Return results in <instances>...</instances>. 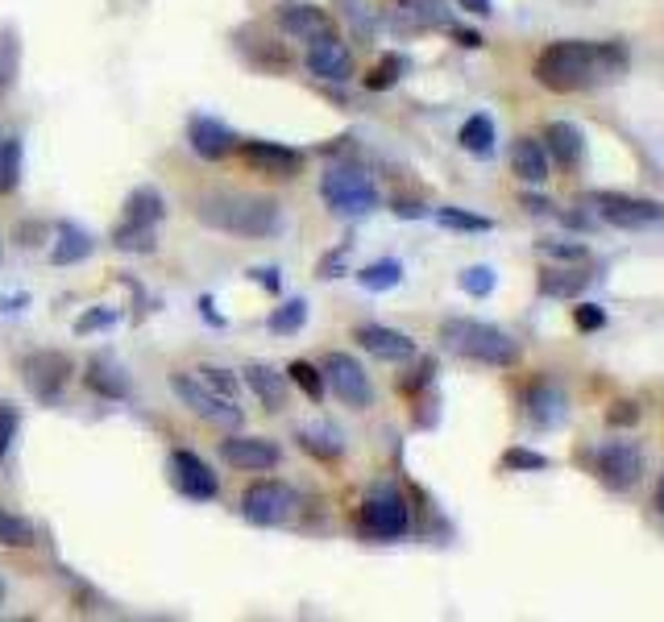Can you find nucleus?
I'll use <instances>...</instances> for the list:
<instances>
[{
	"instance_id": "obj_1",
	"label": "nucleus",
	"mask_w": 664,
	"mask_h": 622,
	"mask_svg": "<svg viewBox=\"0 0 664 622\" xmlns=\"http://www.w3.org/2000/svg\"><path fill=\"white\" fill-rule=\"evenodd\" d=\"M627 71L619 41H553L536 59V80L548 92H590L606 87Z\"/></svg>"
},
{
	"instance_id": "obj_2",
	"label": "nucleus",
	"mask_w": 664,
	"mask_h": 622,
	"mask_svg": "<svg viewBox=\"0 0 664 622\" xmlns=\"http://www.w3.org/2000/svg\"><path fill=\"white\" fill-rule=\"evenodd\" d=\"M195 216L212 232L246 237V241H262L283 228L278 204L270 195H249V191H212L195 204Z\"/></svg>"
},
{
	"instance_id": "obj_3",
	"label": "nucleus",
	"mask_w": 664,
	"mask_h": 622,
	"mask_svg": "<svg viewBox=\"0 0 664 622\" xmlns=\"http://www.w3.org/2000/svg\"><path fill=\"white\" fill-rule=\"evenodd\" d=\"M440 340L444 349L465 357V361H477V366H495V370H507L519 361V340L511 332H502L498 324H486V320H470V315H453L440 324Z\"/></svg>"
},
{
	"instance_id": "obj_4",
	"label": "nucleus",
	"mask_w": 664,
	"mask_h": 622,
	"mask_svg": "<svg viewBox=\"0 0 664 622\" xmlns=\"http://www.w3.org/2000/svg\"><path fill=\"white\" fill-rule=\"evenodd\" d=\"M166 220V200L158 187H133L124 200L121 225L112 228V246L124 253H154L158 225Z\"/></svg>"
},
{
	"instance_id": "obj_5",
	"label": "nucleus",
	"mask_w": 664,
	"mask_h": 622,
	"mask_svg": "<svg viewBox=\"0 0 664 622\" xmlns=\"http://www.w3.org/2000/svg\"><path fill=\"white\" fill-rule=\"evenodd\" d=\"M320 195L345 220H361V216H370L378 207V187H374V179L361 166H332L329 175L320 179Z\"/></svg>"
},
{
	"instance_id": "obj_6",
	"label": "nucleus",
	"mask_w": 664,
	"mask_h": 622,
	"mask_svg": "<svg viewBox=\"0 0 664 622\" xmlns=\"http://www.w3.org/2000/svg\"><path fill=\"white\" fill-rule=\"evenodd\" d=\"M585 460H590V474L598 477L606 490H615V494L636 490L643 477V448L636 440H606V444H594V448L585 453Z\"/></svg>"
},
{
	"instance_id": "obj_7",
	"label": "nucleus",
	"mask_w": 664,
	"mask_h": 622,
	"mask_svg": "<svg viewBox=\"0 0 664 622\" xmlns=\"http://www.w3.org/2000/svg\"><path fill=\"white\" fill-rule=\"evenodd\" d=\"M585 204H590V212H598V220H606V225H615V228H631V232L664 225V204H656V200H640V195L594 191V195H585Z\"/></svg>"
},
{
	"instance_id": "obj_8",
	"label": "nucleus",
	"mask_w": 664,
	"mask_h": 622,
	"mask_svg": "<svg viewBox=\"0 0 664 622\" xmlns=\"http://www.w3.org/2000/svg\"><path fill=\"white\" fill-rule=\"evenodd\" d=\"M170 394H175L191 415H200L204 423H212V428H228V432H233V428H241V419H246V415L237 411V403H233V398L212 394L200 378L170 373Z\"/></svg>"
},
{
	"instance_id": "obj_9",
	"label": "nucleus",
	"mask_w": 664,
	"mask_h": 622,
	"mask_svg": "<svg viewBox=\"0 0 664 622\" xmlns=\"http://www.w3.org/2000/svg\"><path fill=\"white\" fill-rule=\"evenodd\" d=\"M407 527H412V511H407L403 494L391 490V486H378V490L366 498V506H361V536L399 539L407 536Z\"/></svg>"
},
{
	"instance_id": "obj_10",
	"label": "nucleus",
	"mask_w": 664,
	"mask_h": 622,
	"mask_svg": "<svg viewBox=\"0 0 664 622\" xmlns=\"http://www.w3.org/2000/svg\"><path fill=\"white\" fill-rule=\"evenodd\" d=\"M21 378H25L29 394L50 407V403H59L62 386L71 382V357H67V352H55V349L29 352V357L21 361Z\"/></svg>"
},
{
	"instance_id": "obj_11",
	"label": "nucleus",
	"mask_w": 664,
	"mask_h": 622,
	"mask_svg": "<svg viewBox=\"0 0 664 622\" xmlns=\"http://www.w3.org/2000/svg\"><path fill=\"white\" fill-rule=\"evenodd\" d=\"M320 373H324V386H329L345 407H357V411H361V407L374 403L370 373L361 370V361H353L349 352H329Z\"/></svg>"
},
{
	"instance_id": "obj_12",
	"label": "nucleus",
	"mask_w": 664,
	"mask_h": 622,
	"mask_svg": "<svg viewBox=\"0 0 664 622\" xmlns=\"http://www.w3.org/2000/svg\"><path fill=\"white\" fill-rule=\"evenodd\" d=\"M295 511V494L283 481H253L241 494V518L253 527H283Z\"/></svg>"
},
{
	"instance_id": "obj_13",
	"label": "nucleus",
	"mask_w": 664,
	"mask_h": 622,
	"mask_svg": "<svg viewBox=\"0 0 664 622\" xmlns=\"http://www.w3.org/2000/svg\"><path fill=\"white\" fill-rule=\"evenodd\" d=\"M166 469H170V481H175V490L191 502H212V498L221 494V481L216 474L208 469V460L200 453H191V448H175L170 460H166Z\"/></svg>"
},
{
	"instance_id": "obj_14",
	"label": "nucleus",
	"mask_w": 664,
	"mask_h": 622,
	"mask_svg": "<svg viewBox=\"0 0 664 622\" xmlns=\"http://www.w3.org/2000/svg\"><path fill=\"white\" fill-rule=\"evenodd\" d=\"M221 456H225V465L241 469V474H270V469H278L283 448L266 435H228L221 444Z\"/></svg>"
},
{
	"instance_id": "obj_15",
	"label": "nucleus",
	"mask_w": 664,
	"mask_h": 622,
	"mask_svg": "<svg viewBox=\"0 0 664 622\" xmlns=\"http://www.w3.org/2000/svg\"><path fill=\"white\" fill-rule=\"evenodd\" d=\"M241 158L253 175H266V179H295L304 170V154L283 142H241Z\"/></svg>"
},
{
	"instance_id": "obj_16",
	"label": "nucleus",
	"mask_w": 664,
	"mask_h": 622,
	"mask_svg": "<svg viewBox=\"0 0 664 622\" xmlns=\"http://www.w3.org/2000/svg\"><path fill=\"white\" fill-rule=\"evenodd\" d=\"M274 21L283 25V34L295 41H316L332 34V17L320 9V4H308V0H283L274 9Z\"/></svg>"
},
{
	"instance_id": "obj_17",
	"label": "nucleus",
	"mask_w": 664,
	"mask_h": 622,
	"mask_svg": "<svg viewBox=\"0 0 664 622\" xmlns=\"http://www.w3.org/2000/svg\"><path fill=\"white\" fill-rule=\"evenodd\" d=\"M308 71L324 83H345L353 75V55L349 46L336 38V34H324V38L308 41Z\"/></svg>"
},
{
	"instance_id": "obj_18",
	"label": "nucleus",
	"mask_w": 664,
	"mask_h": 622,
	"mask_svg": "<svg viewBox=\"0 0 664 622\" xmlns=\"http://www.w3.org/2000/svg\"><path fill=\"white\" fill-rule=\"evenodd\" d=\"M187 142H191V149H195L204 163H221L233 149H241L237 133H233L225 121H216V117H195V121L187 124Z\"/></svg>"
},
{
	"instance_id": "obj_19",
	"label": "nucleus",
	"mask_w": 664,
	"mask_h": 622,
	"mask_svg": "<svg viewBox=\"0 0 664 622\" xmlns=\"http://www.w3.org/2000/svg\"><path fill=\"white\" fill-rule=\"evenodd\" d=\"M353 340L370 352V357H378V361H412L415 357L412 336L387 328V324H361V328L353 332Z\"/></svg>"
},
{
	"instance_id": "obj_20",
	"label": "nucleus",
	"mask_w": 664,
	"mask_h": 622,
	"mask_svg": "<svg viewBox=\"0 0 664 622\" xmlns=\"http://www.w3.org/2000/svg\"><path fill=\"white\" fill-rule=\"evenodd\" d=\"M523 415L532 428H557L569 415V398L553 386V382H536L532 391L523 394Z\"/></svg>"
},
{
	"instance_id": "obj_21",
	"label": "nucleus",
	"mask_w": 664,
	"mask_h": 622,
	"mask_svg": "<svg viewBox=\"0 0 664 622\" xmlns=\"http://www.w3.org/2000/svg\"><path fill=\"white\" fill-rule=\"evenodd\" d=\"M246 386L258 394V403H262L266 411H283V407H287V370H274L266 361H249Z\"/></svg>"
},
{
	"instance_id": "obj_22",
	"label": "nucleus",
	"mask_w": 664,
	"mask_h": 622,
	"mask_svg": "<svg viewBox=\"0 0 664 622\" xmlns=\"http://www.w3.org/2000/svg\"><path fill=\"white\" fill-rule=\"evenodd\" d=\"M544 142H548L544 145L548 158H557L560 166H581V158H585V137H581V129L573 121H553Z\"/></svg>"
},
{
	"instance_id": "obj_23",
	"label": "nucleus",
	"mask_w": 664,
	"mask_h": 622,
	"mask_svg": "<svg viewBox=\"0 0 664 622\" xmlns=\"http://www.w3.org/2000/svg\"><path fill=\"white\" fill-rule=\"evenodd\" d=\"M511 170H515L523 183L540 187L544 179H548V149H544V142H536V137H519L515 149H511Z\"/></svg>"
},
{
	"instance_id": "obj_24",
	"label": "nucleus",
	"mask_w": 664,
	"mask_h": 622,
	"mask_svg": "<svg viewBox=\"0 0 664 622\" xmlns=\"http://www.w3.org/2000/svg\"><path fill=\"white\" fill-rule=\"evenodd\" d=\"M92 253V232L80 225H71V220H62L55 228V249H50V262L55 266H75Z\"/></svg>"
},
{
	"instance_id": "obj_25",
	"label": "nucleus",
	"mask_w": 664,
	"mask_h": 622,
	"mask_svg": "<svg viewBox=\"0 0 664 622\" xmlns=\"http://www.w3.org/2000/svg\"><path fill=\"white\" fill-rule=\"evenodd\" d=\"M87 391L104 394V398H124L129 394V382L121 378L117 366H108V357H96V361H87Z\"/></svg>"
},
{
	"instance_id": "obj_26",
	"label": "nucleus",
	"mask_w": 664,
	"mask_h": 622,
	"mask_svg": "<svg viewBox=\"0 0 664 622\" xmlns=\"http://www.w3.org/2000/svg\"><path fill=\"white\" fill-rule=\"evenodd\" d=\"M461 145L470 149V154H477V158H490L495 154V121L486 117V112H477V117H470V121L461 124Z\"/></svg>"
},
{
	"instance_id": "obj_27",
	"label": "nucleus",
	"mask_w": 664,
	"mask_h": 622,
	"mask_svg": "<svg viewBox=\"0 0 664 622\" xmlns=\"http://www.w3.org/2000/svg\"><path fill=\"white\" fill-rule=\"evenodd\" d=\"M585 283H590L585 270H548V274L540 278V290H544L548 299H573Z\"/></svg>"
},
{
	"instance_id": "obj_28",
	"label": "nucleus",
	"mask_w": 664,
	"mask_h": 622,
	"mask_svg": "<svg viewBox=\"0 0 664 622\" xmlns=\"http://www.w3.org/2000/svg\"><path fill=\"white\" fill-rule=\"evenodd\" d=\"M308 324V299H287L283 308L270 311L266 328L274 332V336H295V332Z\"/></svg>"
},
{
	"instance_id": "obj_29",
	"label": "nucleus",
	"mask_w": 664,
	"mask_h": 622,
	"mask_svg": "<svg viewBox=\"0 0 664 622\" xmlns=\"http://www.w3.org/2000/svg\"><path fill=\"white\" fill-rule=\"evenodd\" d=\"M38 539V531H34V523L29 518L13 515L9 506H0V543L4 548H29Z\"/></svg>"
},
{
	"instance_id": "obj_30",
	"label": "nucleus",
	"mask_w": 664,
	"mask_h": 622,
	"mask_svg": "<svg viewBox=\"0 0 664 622\" xmlns=\"http://www.w3.org/2000/svg\"><path fill=\"white\" fill-rule=\"evenodd\" d=\"M357 283L366 290H394L399 283H403V266L394 262V258H382V262H374V266H366L361 274H357Z\"/></svg>"
},
{
	"instance_id": "obj_31",
	"label": "nucleus",
	"mask_w": 664,
	"mask_h": 622,
	"mask_svg": "<svg viewBox=\"0 0 664 622\" xmlns=\"http://www.w3.org/2000/svg\"><path fill=\"white\" fill-rule=\"evenodd\" d=\"M436 220L444 228H453V232H490V228H495V220L474 216V212H465V207H436Z\"/></svg>"
},
{
	"instance_id": "obj_32",
	"label": "nucleus",
	"mask_w": 664,
	"mask_h": 622,
	"mask_svg": "<svg viewBox=\"0 0 664 622\" xmlns=\"http://www.w3.org/2000/svg\"><path fill=\"white\" fill-rule=\"evenodd\" d=\"M21 183V142L4 137L0 142V195H9Z\"/></svg>"
},
{
	"instance_id": "obj_33",
	"label": "nucleus",
	"mask_w": 664,
	"mask_h": 622,
	"mask_svg": "<svg viewBox=\"0 0 664 622\" xmlns=\"http://www.w3.org/2000/svg\"><path fill=\"white\" fill-rule=\"evenodd\" d=\"M287 382H295L299 391L308 394L311 403H320V398H324V391H329V386H324V373L316 370V366H308V361H290Z\"/></svg>"
},
{
	"instance_id": "obj_34",
	"label": "nucleus",
	"mask_w": 664,
	"mask_h": 622,
	"mask_svg": "<svg viewBox=\"0 0 664 622\" xmlns=\"http://www.w3.org/2000/svg\"><path fill=\"white\" fill-rule=\"evenodd\" d=\"M407 71V59H399V55H387V59L374 67V75L366 80V87L370 92H382V87H394L399 83V75Z\"/></svg>"
},
{
	"instance_id": "obj_35",
	"label": "nucleus",
	"mask_w": 664,
	"mask_h": 622,
	"mask_svg": "<svg viewBox=\"0 0 664 622\" xmlns=\"http://www.w3.org/2000/svg\"><path fill=\"white\" fill-rule=\"evenodd\" d=\"M200 382H204L212 394H221V398H233L237 403V378L221 366H200Z\"/></svg>"
},
{
	"instance_id": "obj_36",
	"label": "nucleus",
	"mask_w": 664,
	"mask_h": 622,
	"mask_svg": "<svg viewBox=\"0 0 664 622\" xmlns=\"http://www.w3.org/2000/svg\"><path fill=\"white\" fill-rule=\"evenodd\" d=\"M495 270L490 266H470L465 270V274H461V290H465V295H474V299H486V295H490V290H495Z\"/></svg>"
},
{
	"instance_id": "obj_37",
	"label": "nucleus",
	"mask_w": 664,
	"mask_h": 622,
	"mask_svg": "<svg viewBox=\"0 0 664 622\" xmlns=\"http://www.w3.org/2000/svg\"><path fill=\"white\" fill-rule=\"evenodd\" d=\"M13 440H17V407H13V403H0V460L9 456Z\"/></svg>"
},
{
	"instance_id": "obj_38",
	"label": "nucleus",
	"mask_w": 664,
	"mask_h": 622,
	"mask_svg": "<svg viewBox=\"0 0 664 622\" xmlns=\"http://www.w3.org/2000/svg\"><path fill=\"white\" fill-rule=\"evenodd\" d=\"M502 465H507V469H527V474H532V469H548V456L532 453V448H511V453L502 456Z\"/></svg>"
},
{
	"instance_id": "obj_39",
	"label": "nucleus",
	"mask_w": 664,
	"mask_h": 622,
	"mask_svg": "<svg viewBox=\"0 0 664 622\" xmlns=\"http://www.w3.org/2000/svg\"><path fill=\"white\" fill-rule=\"evenodd\" d=\"M573 324H578V332H598L606 324V311L598 303H581V308H573Z\"/></svg>"
},
{
	"instance_id": "obj_40",
	"label": "nucleus",
	"mask_w": 664,
	"mask_h": 622,
	"mask_svg": "<svg viewBox=\"0 0 664 622\" xmlns=\"http://www.w3.org/2000/svg\"><path fill=\"white\" fill-rule=\"evenodd\" d=\"M108 324H117V311H83L80 320H75V332H96V328H108Z\"/></svg>"
},
{
	"instance_id": "obj_41",
	"label": "nucleus",
	"mask_w": 664,
	"mask_h": 622,
	"mask_svg": "<svg viewBox=\"0 0 664 622\" xmlns=\"http://www.w3.org/2000/svg\"><path fill=\"white\" fill-rule=\"evenodd\" d=\"M299 444H304L311 456H324V460H336V456H341V444H324L320 435H311V432H299Z\"/></svg>"
},
{
	"instance_id": "obj_42",
	"label": "nucleus",
	"mask_w": 664,
	"mask_h": 622,
	"mask_svg": "<svg viewBox=\"0 0 664 622\" xmlns=\"http://www.w3.org/2000/svg\"><path fill=\"white\" fill-rule=\"evenodd\" d=\"M349 241L336 249V253H329L324 262H320V278H341V266H345V253H349Z\"/></svg>"
},
{
	"instance_id": "obj_43",
	"label": "nucleus",
	"mask_w": 664,
	"mask_h": 622,
	"mask_svg": "<svg viewBox=\"0 0 664 622\" xmlns=\"http://www.w3.org/2000/svg\"><path fill=\"white\" fill-rule=\"evenodd\" d=\"M606 419H610L615 428H622V423H636V419H640V407H636V403H615V411L606 415Z\"/></svg>"
},
{
	"instance_id": "obj_44",
	"label": "nucleus",
	"mask_w": 664,
	"mask_h": 622,
	"mask_svg": "<svg viewBox=\"0 0 664 622\" xmlns=\"http://www.w3.org/2000/svg\"><path fill=\"white\" fill-rule=\"evenodd\" d=\"M540 249H544L548 258H569V262H581V258H585L581 246H540Z\"/></svg>"
},
{
	"instance_id": "obj_45",
	"label": "nucleus",
	"mask_w": 664,
	"mask_h": 622,
	"mask_svg": "<svg viewBox=\"0 0 664 622\" xmlns=\"http://www.w3.org/2000/svg\"><path fill=\"white\" fill-rule=\"evenodd\" d=\"M274 274H278V270H249V278H258V283H262V287L266 290H278V278H274Z\"/></svg>"
},
{
	"instance_id": "obj_46",
	"label": "nucleus",
	"mask_w": 664,
	"mask_h": 622,
	"mask_svg": "<svg viewBox=\"0 0 664 622\" xmlns=\"http://www.w3.org/2000/svg\"><path fill=\"white\" fill-rule=\"evenodd\" d=\"M523 207H527V212H540V216H544V212H548V200H540V195H523Z\"/></svg>"
},
{
	"instance_id": "obj_47",
	"label": "nucleus",
	"mask_w": 664,
	"mask_h": 622,
	"mask_svg": "<svg viewBox=\"0 0 664 622\" xmlns=\"http://www.w3.org/2000/svg\"><path fill=\"white\" fill-rule=\"evenodd\" d=\"M461 9H470V13H490V0H456Z\"/></svg>"
},
{
	"instance_id": "obj_48",
	"label": "nucleus",
	"mask_w": 664,
	"mask_h": 622,
	"mask_svg": "<svg viewBox=\"0 0 664 622\" xmlns=\"http://www.w3.org/2000/svg\"><path fill=\"white\" fill-rule=\"evenodd\" d=\"M456 41H461V46H482V38H477L474 29H456Z\"/></svg>"
},
{
	"instance_id": "obj_49",
	"label": "nucleus",
	"mask_w": 664,
	"mask_h": 622,
	"mask_svg": "<svg viewBox=\"0 0 664 622\" xmlns=\"http://www.w3.org/2000/svg\"><path fill=\"white\" fill-rule=\"evenodd\" d=\"M394 212H399V216H424V207L419 204H394Z\"/></svg>"
},
{
	"instance_id": "obj_50",
	"label": "nucleus",
	"mask_w": 664,
	"mask_h": 622,
	"mask_svg": "<svg viewBox=\"0 0 664 622\" xmlns=\"http://www.w3.org/2000/svg\"><path fill=\"white\" fill-rule=\"evenodd\" d=\"M656 511L664 515V477H661V486H656Z\"/></svg>"
},
{
	"instance_id": "obj_51",
	"label": "nucleus",
	"mask_w": 664,
	"mask_h": 622,
	"mask_svg": "<svg viewBox=\"0 0 664 622\" xmlns=\"http://www.w3.org/2000/svg\"><path fill=\"white\" fill-rule=\"evenodd\" d=\"M0 606H4V581H0Z\"/></svg>"
},
{
	"instance_id": "obj_52",
	"label": "nucleus",
	"mask_w": 664,
	"mask_h": 622,
	"mask_svg": "<svg viewBox=\"0 0 664 622\" xmlns=\"http://www.w3.org/2000/svg\"><path fill=\"white\" fill-rule=\"evenodd\" d=\"M0 253H4V241H0Z\"/></svg>"
}]
</instances>
